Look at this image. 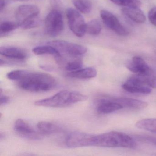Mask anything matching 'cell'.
I'll return each mask as SVG.
<instances>
[{
  "label": "cell",
  "instance_id": "f1b7e54d",
  "mask_svg": "<svg viewBox=\"0 0 156 156\" xmlns=\"http://www.w3.org/2000/svg\"><path fill=\"white\" fill-rule=\"evenodd\" d=\"M52 10H57L62 12L63 5L61 0H49Z\"/></svg>",
  "mask_w": 156,
  "mask_h": 156
},
{
  "label": "cell",
  "instance_id": "5b68a950",
  "mask_svg": "<svg viewBox=\"0 0 156 156\" xmlns=\"http://www.w3.org/2000/svg\"><path fill=\"white\" fill-rule=\"evenodd\" d=\"M68 25L72 32L78 37H82L86 33L87 23L79 12L73 9L66 11Z\"/></svg>",
  "mask_w": 156,
  "mask_h": 156
},
{
  "label": "cell",
  "instance_id": "d4e9b609",
  "mask_svg": "<svg viewBox=\"0 0 156 156\" xmlns=\"http://www.w3.org/2000/svg\"><path fill=\"white\" fill-rule=\"evenodd\" d=\"M41 24L39 16L31 18L24 21L20 24V27L24 30L34 29L38 27Z\"/></svg>",
  "mask_w": 156,
  "mask_h": 156
},
{
  "label": "cell",
  "instance_id": "7a4b0ae2",
  "mask_svg": "<svg viewBox=\"0 0 156 156\" xmlns=\"http://www.w3.org/2000/svg\"><path fill=\"white\" fill-rule=\"evenodd\" d=\"M87 98L86 95L77 91L63 90L51 97L36 101L34 104L45 107L63 108L85 101Z\"/></svg>",
  "mask_w": 156,
  "mask_h": 156
},
{
  "label": "cell",
  "instance_id": "4fadbf2b",
  "mask_svg": "<svg viewBox=\"0 0 156 156\" xmlns=\"http://www.w3.org/2000/svg\"><path fill=\"white\" fill-rule=\"evenodd\" d=\"M110 101L120 104L123 108L133 109H142L146 108L148 104L145 101L128 98L107 97Z\"/></svg>",
  "mask_w": 156,
  "mask_h": 156
},
{
  "label": "cell",
  "instance_id": "8992f818",
  "mask_svg": "<svg viewBox=\"0 0 156 156\" xmlns=\"http://www.w3.org/2000/svg\"><path fill=\"white\" fill-rule=\"evenodd\" d=\"M95 136L83 132H73L66 138V143L69 148L94 146Z\"/></svg>",
  "mask_w": 156,
  "mask_h": 156
},
{
  "label": "cell",
  "instance_id": "1f68e13d",
  "mask_svg": "<svg viewBox=\"0 0 156 156\" xmlns=\"http://www.w3.org/2000/svg\"><path fill=\"white\" fill-rule=\"evenodd\" d=\"M6 6V1L5 0H0V10L2 11Z\"/></svg>",
  "mask_w": 156,
  "mask_h": 156
},
{
  "label": "cell",
  "instance_id": "2e32d148",
  "mask_svg": "<svg viewBox=\"0 0 156 156\" xmlns=\"http://www.w3.org/2000/svg\"><path fill=\"white\" fill-rule=\"evenodd\" d=\"M132 76L142 84L147 86L151 88H156V74L152 69L147 73L142 74H135Z\"/></svg>",
  "mask_w": 156,
  "mask_h": 156
},
{
  "label": "cell",
  "instance_id": "4316f807",
  "mask_svg": "<svg viewBox=\"0 0 156 156\" xmlns=\"http://www.w3.org/2000/svg\"><path fill=\"white\" fill-rule=\"evenodd\" d=\"M83 65V61L81 59L75 58L68 62L66 64L65 68L68 72H73L82 68Z\"/></svg>",
  "mask_w": 156,
  "mask_h": 156
},
{
  "label": "cell",
  "instance_id": "5bb4252c",
  "mask_svg": "<svg viewBox=\"0 0 156 156\" xmlns=\"http://www.w3.org/2000/svg\"><path fill=\"white\" fill-rule=\"evenodd\" d=\"M127 68L137 74L144 73L151 69L144 59L139 56H134L127 63Z\"/></svg>",
  "mask_w": 156,
  "mask_h": 156
},
{
  "label": "cell",
  "instance_id": "603a6c76",
  "mask_svg": "<svg viewBox=\"0 0 156 156\" xmlns=\"http://www.w3.org/2000/svg\"><path fill=\"white\" fill-rule=\"evenodd\" d=\"M102 27L100 22L97 20H93L87 23L86 33L90 35H96L99 34Z\"/></svg>",
  "mask_w": 156,
  "mask_h": 156
},
{
  "label": "cell",
  "instance_id": "e0dca14e",
  "mask_svg": "<svg viewBox=\"0 0 156 156\" xmlns=\"http://www.w3.org/2000/svg\"><path fill=\"white\" fill-rule=\"evenodd\" d=\"M122 12L125 16L136 23H143L146 21V17L139 8L126 7L122 9Z\"/></svg>",
  "mask_w": 156,
  "mask_h": 156
},
{
  "label": "cell",
  "instance_id": "6da1fadb",
  "mask_svg": "<svg viewBox=\"0 0 156 156\" xmlns=\"http://www.w3.org/2000/svg\"><path fill=\"white\" fill-rule=\"evenodd\" d=\"M7 77L17 82L21 89L30 92L49 91L56 84V81L52 76L44 73L15 70L9 73Z\"/></svg>",
  "mask_w": 156,
  "mask_h": 156
},
{
  "label": "cell",
  "instance_id": "9c48e42d",
  "mask_svg": "<svg viewBox=\"0 0 156 156\" xmlns=\"http://www.w3.org/2000/svg\"><path fill=\"white\" fill-rule=\"evenodd\" d=\"M39 13L40 9L35 5H21L15 11V19L20 26V24L24 21L39 16Z\"/></svg>",
  "mask_w": 156,
  "mask_h": 156
},
{
  "label": "cell",
  "instance_id": "d6986e66",
  "mask_svg": "<svg viewBox=\"0 0 156 156\" xmlns=\"http://www.w3.org/2000/svg\"><path fill=\"white\" fill-rule=\"evenodd\" d=\"M37 128L41 134H50L58 133L61 131V128L57 125L47 121H40L37 125Z\"/></svg>",
  "mask_w": 156,
  "mask_h": 156
},
{
  "label": "cell",
  "instance_id": "52a82bcc",
  "mask_svg": "<svg viewBox=\"0 0 156 156\" xmlns=\"http://www.w3.org/2000/svg\"><path fill=\"white\" fill-rule=\"evenodd\" d=\"M47 44L56 48L58 51L71 56H76L84 54L87 52L86 47L83 45L62 40L51 41Z\"/></svg>",
  "mask_w": 156,
  "mask_h": 156
},
{
  "label": "cell",
  "instance_id": "9a60e30c",
  "mask_svg": "<svg viewBox=\"0 0 156 156\" xmlns=\"http://www.w3.org/2000/svg\"><path fill=\"white\" fill-rule=\"evenodd\" d=\"M0 54L5 57L19 60H24L27 55L26 52L23 49L11 46H1Z\"/></svg>",
  "mask_w": 156,
  "mask_h": 156
},
{
  "label": "cell",
  "instance_id": "7c38bea8",
  "mask_svg": "<svg viewBox=\"0 0 156 156\" xmlns=\"http://www.w3.org/2000/svg\"><path fill=\"white\" fill-rule=\"evenodd\" d=\"M97 102V110L99 114H110L123 108L120 104L110 101L107 97L99 98Z\"/></svg>",
  "mask_w": 156,
  "mask_h": 156
},
{
  "label": "cell",
  "instance_id": "83f0119b",
  "mask_svg": "<svg viewBox=\"0 0 156 156\" xmlns=\"http://www.w3.org/2000/svg\"><path fill=\"white\" fill-rule=\"evenodd\" d=\"M134 139L136 140L147 143L156 147V137H155L145 135H136L134 136Z\"/></svg>",
  "mask_w": 156,
  "mask_h": 156
},
{
  "label": "cell",
  "instance_id": "4dcf8cb0",
  "mask_svg": "<svg viewBox=\"0 0 156 156\" xmlns=\"http://www.w3.org/2000/svg\"><path fill=\"white\" fill-rule=\"evenodd\" d=\"M0 94H1V99H0L1 105H2L7 104L9 101V97L5 95L2 94V93H0Z\"/></svg>",
  "mask_w": 156,
  "mask_h": 156
},
{
  "label": "cell",
  "instance_id": "3957f363",
  "mask_svg": "<svg viewBox=\"0 0 156 156\" xmlns=\"http://www.w3.org/2000/svg\"><path fill=\"white\" fill-rule=\"evenodd\" d=\"M94 146L135 149L137 144L134 138L122 132L112 131L96 135Z\"/></svg>",
  "mask_w": 156,
  "mask_h": 156
},
{
  "label": "cell",
  "instance_id": "484cf974",
  "mask_svg": "<svg viewBox=\"0 0 156 156\" xmlns=\"http://www.w3.org/2000/svg\"><path fill=\"white\" fill-rule=\"evenodd\" d=\"M20 27V24L17 22L5 21L1 23L0 24L1 34L10 32Z\"/></svg>",
  "mask_w": 156,
  "mask_h": 156
},
{
  "label": "cell",
  "instance_id": "7402d4cb",
  "mask_svg": "<svg viewBox=\"0 0 156 156\" xmlns=\"http://www.w3.org/2000/svg\"><path fill=\"white\" fill-rule=\"evenodd\" d=\"M73 4L80 12L84 14L89 13L92 9L90 0H72Z\"/></svg>",
  "mask_w": 156,
  "mask_h": 156
},
{
  "label": "cell",
  "instance_id": "ac0fdd59",
  "mask_svg": "<svg viewBox=\"0 0 156 156\" xmlns=\"http://www.w3.org/2000/svg\"><path fill=\"white\" fill-rule=\"evenodd\" d=\"M97 75V72L94 68L87 67L79 69L73 72H69L67 76L76 79H90L94 78Z\"/></svg>",
  "mask_w": 156,
  "mask_h": 156
},
{
  "label": "cell",
  "instance_id": "8fae6325",
  "mask_svg": "<svg viewBox=\"0 0 156 156\" xmlns=\"http://www.w3.org/2000/svg\"><path fill=\"white\" fill-rule=\"evenodd\" d=\"M122 87L125 91L132 94H148L151 92L150 87L142 84L132 76H130L126 82L123 84Z\"/></svg>",
  "mask_w": 156,
  "mask_h": 156
},
{
  "label": "cell",
  "instance_id": "cb8c5ba5",
  "mask_svg": "<svg viewBox=\"0 0 156 156\" xmlns=\"http://www.w3.org/2000/svg\"><path fill=\"white\" fill-rule=\"evenodd\" d=\"M112 2L118 6L129 8H139L141 2L139 0H110Z\"/></svg>",
  "mask_w": 156,
  "mask_h": 156
},
{
  "label": "cell",
  "instance_id": "ba28073f",
  "mask_svg": "<svg viewBox=\"0 0 156 156\" xmlns=\"http://www.w3.org/2000/svg\"><path fill=\"white\" fill-rule=\"evenodd\" d=\"M100 17L105 25L117 34L123 36L128 34V32L120 23L118 19L111 12L103 10L100 12Z\"/></svg>",
  "mask_w": 156,
  "mask_h": 156
},
{
  "label": "cell",
  "instance_id": "44dd1931",
  "mask_svg": "<svg viewBox=\"0 0 156 156\" xmlns=\"http://www.w3.org/2000/svg\"><path fill=\"white\" fill-rule=\"evenodd\" d=\"M33 52L36 55H51L55 57L61 55L60 51L51 45H43L34 47L32 50Z\"/></svg>",
  "mask_w": 156,
  "mask_h": 156
},
{
  "label": "cell",
  "instance_id": "30bf717a",
  "mask_svg": "<svg viewBox=\"0 0 156 156\" xmlns=\"http://www.w3.org/2000/svg\"><path fill=\"white\" fill-rule=\"evenodd\" d=\"M14 129L18 135L25 138L38 140L41 139L42 137L41 134L34 130L23 119H18L16 120L14 124Z\"/></svg>",
  "mask_w": 156,
  "mask_h": 156
},
{
  "label": "cell",
  "instance_id": "ffe728a7",
  "mask_svg": "<svg viewBox=\"0 0 156 156\" xmlns=\"http://www.w3.org/2000/svg\"><path fill=\"white\" fill-rule=\"evenodd\" d=\"M138 128L156 134V118H147L138 121L136 125Z\"/></svg>",
  "mask_w": 156,
  "mask_h": 156
},
{
  "label": "cell",
  "instance_id": "277c9868",
  "mask_svg": "<svg viewBox=\"0 0 156 156\" xmlns=\"http://www.w3.org/2000/svg\"><path fill=\"white\" fill-rule=\"evenodd\" d=\"M44 25L45 33L48 36L54 37L61 34L64 27L62 11L52 10L45 19Z\"/></svg>",
  "mask_w": 156,
  "mask_h": 156
},
{
  "label": "cell",
  "instance_id": "f546056e",
  "mask_svg": "<svg viewBox=\"0 0 156 156\" xmlns=\"http://www.w3.org/2000/svg\"><path fill=\"white\" fill-rule=\"evenodd\" d=\"M148 19L151 24L156 26V7L151 8L149 12Z\"/></svg>",
  "mask_w": 156,
  "mask_h": 156
}]
</instances>
